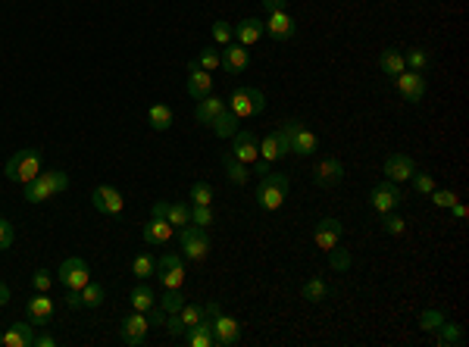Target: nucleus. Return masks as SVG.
<instances>
[{
	"label": "nucleus",
	"instance_id": "f257e3e1",
	"mask_svg": "<svg viewBox=\"0 0 469 347\" xmlns=\"http://www.w3.org/2000/svg\"><path fill=\"white\" fill-rule=\"evenodd\" d=\"M26 188V200L28 203H44L50 200L54 194H63L66 188H69V176H66L63 169H47V172H38Z\"/></svg>",
	"mask_w": 469,
	"mask_h": 347
},
{
	"label": "nucleus",
	"instance_id": "f03ea898",
	"mask_svg": "<svg viewBox=\"0 0 469 347\" xmlns=\"http://www.w3.org/2000/svg\"><path fill=\"white\" fill-rule=\"evenodd\" d=\"M288 198V176H282V172H266V176H260V185L254 188V200L260 210H278Z\"/></svg>",
	"mask_w": 469,
	"mask_h": 347
},
{
	"label": "nucleus",
	"instance_id": "7ed1b4c3",
	"mask_svg": "<svg viewBox=\"0 0 469 347\" xmlns=\"http://www.w3.org/2000/svg\"><path fill=\"white\" fill-rule=\"evenodd\" d=\"M6 178L10 182H19V185H28L32 178L41 172V150L38 147H26V150H16V154L6 160L4 166Z\"/></svg>",
	"mask_w": 469,
	"mask_h": 347
},
{
	"label": "nucleus",
	"instance_id": "20e7f679",
	"mask_svg": "<svg viewBox=\"0 0 469 347\" xmlns=\"http://www.w3.org/2000/svg\"><path fill=\"white\" fill-rule=\"evenodd\" d=\"M282 135L288 138V154L298 157H313L320 150V138H316L310 128L300 123V119H285L282 123Z\"/></svg>",
	"mask_w": 469,
	"mask_h": 347
},
{
	"label": "nucleus",
	"instance_id": "39448f33",
	"mask_svg": "<svg viewBox=\"0 0 469 347\" xmlns=\"http://www.w3.org/2000/svg\"><path fill=\"white\" fill-rule=\"evenodd\" d=\"M229 110L234 113L238 119H251V116H260L266 110V97H263L260 88H234L229 101Z\"/></svg>",
	"mask_w": 469,
	"mask_h": 347
},
{
	"label": "nucleus",
	"instance_id": "423d86ee",
	"mask_svg": "<svg viewBox=\"0 0 469 347\" xmlns=\"http://www.w3.org/2000/svg\"><path fill=\"white\" fill-rule=\"evenodd\" d=\"M179 241H181V256H185V260L203 263L210 256V238H207V229H200V225L188 222L185 229L179 232Z\"/></svg>",
	"mask_w": 469,
	"mask_h": 347
},
{
	"label": "nucleus",
	"instance_id": "0eeeda50",
	"mask_svg": "<svg viewBox=\"0 0 469 347\" xmlns=\"http://www.w3.org/2000/svg\"><path fill=\"white\" fill-rule=\"evenodd\" d=\"M57 282L66 285V291H81L91 282V269L81 256H69L63 260V266L57 269Z\"/></svg>",
	"mask_w": 469,
	"mask_h": 347
},
{
	"label": "nucleus",
	"instance_id": "6e6552de",
	"mask_svg": "<svg viewBox=\"0 0 469 347\" xmlns=\"http://www.w3.org/2000/svg\"><path fill=\"white\" fill-rule=\"evenodd\" d=\"M157 278H160L163 288H181L185 285V256L179 254H163L157 260Z\"/></svg>",
	"mask_w": 469,
	"mask_h": 347
},
{
	"label": "nucleus",
	"instance_id": "1a4fd4ad",
	"mask_svg": "<svg viewBox=\"0 0 469 347\" xmlns=\"http://www.w3.org/2000/svg\"><path fill=\"white\" fill-rule=\"evenodd\" d=\"M147 331H150V319L147 313H138L132 310L123 319V329H119V335H123V341L128 347H145L147 344Z\"/></svg>",
	"mask_w": 469,
	"mask_h": 347
},
{
	"label": "nucleus",
	"instance_id": "9d476101",
	"mask_svg": "<svg viewBox=\"0 0 469 347\" xmlns=\"http://www.w3.org/2000/svg\"><path fill=\"white\" fill-rule=\"evenodd\" d=\"M400 200H404V194H400V188L395 185V182H379L373 188V194H369V207L375 210V213H391L395 207H400Z\"/></svg>",
	"mask_w": 469,
	"mask_h": 347
},
{
	"label": "nucleus",
	"instance_id": "9b49d317",
	"mask_svg": "<svg viewBox=\"0 0 469 347\" xmlns=\"http://www.w3.org/2000/svg\"><path fill=\"white\" fill-rule=\"evenodd\" d=\"M91 203H94L97 213H107V216H119L125 210V198L113 185H97L91 191Z\"/></svg>",
	"mask_w": 469,
	"mask_h": 347
},
{
	"label": "nucleus",
	"instance_id": "f8f14e48",
	"mask_svg": "<svg viewBox=\"0 0 469 347\" xmlns=\"http://www.w3.org/2000/svg\"><path fill=\"white\" fill-rule=\"evenodd\" d=\"M395 88L400 94H404V101L410 103H419L422 97H426V75L422 72H413V69H404L400 75H395Z\"/></svg>",
	"mask_w": 469,
	"mask_h": 347
},
{
	"label": "nucleus",
	"instance_id": "ddd939ff",
	"mask_svg": "<svg viewBox=\"0 0 469 347\" xmlns=\"http://www.w3.org/2000/svg\"><path fill=\"white\" fill-rule=\"evenodd\" d=\"M54 300H50V294L47 291H38L35 297H28V304H26V313H28V322H32L35 329H41V326H50V319H54Z\"/></svg>",
	"mask_w": 469,
	"mask_h": 347
},
{
	"label": "nucleus",
	"instance_id": "4468645a",
	"mask_svg": "<svg viewBox=\"0 0 469 347\" xmlns=\"http://www.w3.org/2000/svg\"><path fill=\"white\" fill-rule=\"evenodd\" d=\"M213 338H216V347H232L241 341V322L234 316H225V313H216L213 319Z\"/></svg>",
	"mask_w": 469,
	"mask_h": 347
},
{
	"label": "nucleus",
	"instance_id": "2eb2a0df",
	"mask_svg": "<svg viewBox=\"0 0 469 347\" xmlns=\"http://www.w3.org/2000/svg\"><path fill=\"white\" fill-rule=\"evenodd\" d=\"M263 28H266V35L272 41H288L298 32V19L291 16L288 10H278V13H269V19L263 22Z\"/></svg>",
	"mask_w": 469,
	"mask_h": 347
},
{
	"label": "nucleus",
	"instance_id": "dca6fc26",
	"mask_svg": "<svg viewBox=\"0 0 469 347\" xmlns=\"http://www.w3.org/2000/svg\"><path fill=\"white\" fill-rule=\"evenodd\" d=\"M232 157L241 163H256L260 160V138H256V132H234V144H232Z\"/></svg>",
	"mask_w": 469,
	"mask_h": 347
},
{
	"label": "nucleus",
	"instance_id": "f3484780",
	"mask_svg": "<svg viewBox=\"0 0 469 347\" xmlns=\"http://www.w3.org/2000/svg\"><path fill=\"white\" fill-rule=\"evenodd\" d=\"M344 178V166L341 160H335V157H325L313 166V185L316 188H335L338 182Z\"/></svg>",
	"mask_w": 469,
	"mask_h": 347
},
{
	"label": "nucleus",
	"instance_id": "a211bd4d",
	"mask_svg": "<svg viewBox=\"0 0 469 347\" xmlns=\"http://www.w3.org/2000/svg\"><path fill=\"white\" fill-rule=\"evenodd\" d=\"M382 172H385V178H388V182L404 185V182H410V176L416 172V163L407 154H391L388 160H385Z\"/></svg>",
	"mask_w": 469,
	"mask_h": 347
},
{
	"label": "nucleus",
	"instance_id": "6ab92c4d",
	"mask_svg": "<svg viewBox=\"0 0 469 347\" xmlns=\"http://www.w3.org/2000/svg\"><path fill=\"white\" fill-rule=\"evenodd\" d=\"M344 238V225L338 222V220H320V225H316V232H313V241H316V247L320 251L329 254L332 247H338V241Z\"/></svg>",
	"mask_w": 469,
	"mask_h": 347
},
{
	"label": "nucleus",
	"instance_id": "aec40b11",
	"mask_svg": "<svg viewBox=\"0 0 469 347\" xmlns=\"http://www.w3.org/2000/svg\"><path fill=\"white\" fill-rule=\"evenodd\" d=\"M285 157H288V138L282 135V128H278V132L263 135V138H260V160L278 163V160H285Z\"/></svg>",
	"mask_w": 469,
	"mask_h": 347
},
{
	"label": "nucleus",
	"instance_id": "412c9836",
	"mask_svg": "<svg viewBox=\"0 0 469 347\" xmlns=\"http://www.w3.org/2000/svg\"><path fill=\"white\" fill-rule=\"evenodd\" d=\"M188 94L194 97V101H200V97H207L210 91H213V75H210L207 69H200L198 63H188Z\"/></svg>",
	"mask_w": 469,
	"mask_h": 347
},
{
	"label": "nucleus",
	"instance_id": "4be33fe9",
	"mask_svg": "<svg viewBox=\"0 0 469 347\" xmlns=\"http://www.w3.org/2000/svg\"><path fill=\"white\" fill-rule=\"evenodd\" d=\"M222 66H225V72H232V75H241L247 69V66H251V54H247V47H241L238 41L234 44H225V50L222 54Z\"/></svg>",
	"mask_w": 469,
	"mask_h": 347
},
{
	"label": "nucleus",
	"instance_id": "5701e85b",
	"mask_svg": "<svg viewBox=\"0 0 469 347\" xmlns=\"http://www.w3.org/2000/svg\"><path fill=\"white\" fill-rule=\"evenodd\" d=\"M172 235H176V229H172L163 216H150V222L145 225V241H147V244H154V247L169 244Z\"/></svg>",
	"mask_w": 469,
	"mask_h": 347
},
{
	"label": "nucleus",
	"instance_id": "b1692460",
	"mask_svg": "<svg viewBox=\"0 0 469 347\" xmlns=\"http://www.w3.org/2000/svg\"><path fill=\"white\" fill-rule=\"evenodd\" d=\"M232 32H234V41H238L241 47H251V44H256L263 35H266V28H263V22H260V19H254V16H251V19H241L238 25L232 28Z\"/></svg>",
	"mask_w": 469,
	"mask_h": 347
},
{
	"label": "nucleus",
	"instance_id": "393cba45",
	"mask_svg": "<svg viewBox=\"0 0 469 347\" xmlns=\"http://www.w3.org/2000/svg\"><path fill=\"white\" fill-rule=\"evenodd\" d=\"M229 103H225V97H213V94H207V97H200L198 101V110H194V119H198L200 125H213V119L222 113Z\"/></svg>",
	"mask_w": 469,
	"mask_h": 347
},
{
	"label": "nucleus",
	"instance_id": "a878e982",
	"mask_svg": "<svg viewBox=\"0 0 469 347\" xmlns=\"http://www.w3.org/2000/svg\"><path fill=\"white\" fill-rule=\"evenodd\" d=\"M4 347H35V326L13 322V326L4 331Z\"/></svg>",
	"mask_w": 469,
	"mask_h": 347
},
{
	"label": "nucleus",
	"instance_id": "bb28decb",
	"mask_svg": "<svg viewBox=\"0 0 469 347\" xmlns=\"http://www.w3.org/2000/svg\"><path fill=\"white\" fill-rule=\"evenodd\" d=\"M128 304H132V310H138V313H150L157 307V294L147 282H138L132 288V294H128Z\"/></svg>",
	"mask_w": 469,
	"mask_h": 347
},
{
	"label": "nucleus",
	"instance_id": "cd10ccee",
	"mask_svg": "<svg viewBox=\"0 0 469 347\" xmlns=\"http://www.w3.org/2000/svg\"><path fill=\"white\" fill-rule=\"evenodd\" d=\"M185 344H188V347H216L213 322H210V319H200L194 329H188V331H185Z\"/></svg>",
	"mask_w": 469,
	"mask_h": 347
},
{
	"label": "nucleus",
	"instance_id": "c85d7f7f",
	"mask_svg": "<svg viewBox=\"0 0 469 347\" xmlns=\"http://www.w3.org/2000/svg\"><path fill=\"white\" fill-rule=\"evenodd\" d=\"M222 169H225V176H229L232 185H244L247 176H251V166L241 163V160H234L232 150H225V154H222Z\"/></svg>",
	"mask_w": 469,
	"mask_h": 347
},
{
	"label": "nucleus",
	"instance_id": "c756f323",
	"mask_svg": "<svg viewBox=\"0 0 469 347\" xmlns=\"http://www.w3.org/2000/svg\"><path fill=\"white\" fill-rule=\"evenodd\" d=\"M147 123L154 132H166V128L176 123V113H172V107H166V103H154L147 110Z\"/></svg>",
	"mask_w": 469,
	"mask_h": 347
},
{
	"label": "nucleus",
	"instance_id": "7c9ffc66",
	"mask_svg": "<svg viewBox=\"0 0 469 347\" xmlns=\"http://www.w3.org/2000/svg\"><path fill=\"white\" fill-rule=\"evenodd\" d=\"M379 69H382L385 75H391V79H395V75H400V72L407 69L404 54H400V50H395V47H385L382 57H379Z\"/></svg>",
	"mask_w": 469,
	"mask_h": 347
},
{
	"label": "nucleus",
	"instance_id": "2f4dec72",
	"mask_svg": "<svg viewBox=\"0 0 469 347\" xmlns=\"http://www.w3.org/2000/svg\"><path fill=\"white\" fill-rule=\"evenodd\" d=\"M163 220L169 222L172 229H185V225L191 222V207H185V203H166Z\"/></svg>",
	"mask_w": 469,
	"mask_h": 347
},
{
	"label": "nucleus",
	"instance_id": "473e14b6",
	"mask_svg": "<svg viewBox=\"0 0 469 347\" xmlns=\"http://www.w3.org/2000/svg\"><path fill=\"white\" fill-rule=\"evenodd\" d=\"M238 123H241V119L234 116L229 107H225V110L213 119V132L219 135V138H234V132H238Z\"/></svg>",
	"mask_w": 469,
	"mask_h": 347
},
{
	"label": "nucleus",
	"instance_id": "72a5a7b5",
	"mask_svg": "<svg viewBox=\"0 0 469 347\" xmlns=\"http://www.w3.org/2000/svg\"><path fill=\"white\" fill-rule=\"evenodd\" d=\"M132 275L138 278V282H147L150 275H157V260L150 254H138L132 260Z\"/></svg>",
	"mask_w": 469,
	"mask_h": 347
},
{
	"label": "nucleus",
	"instance_id": "f704fd0d",
	"mask_svg": "<svg viewBox=\"0 0 469 347\" xmlns=\"http://www.w3.org/2000/svg\"><path fill=\"white\" fill-rule=\"evenodd\" d=\"M300 294H304V300H310V304H322V300L329 297V285H325L322 278H307Z\"/></svg>",
	"mask_w": 469,
	"mask_h": 347
},
{
	"label": "nucleus",
	"instance_id": "c9c22d12",
	"mask_svg": "<svg viewBox=\"0 0 469 347\" xmlns=\"http://www.w3.org/2000/svg\"><path fill=\"white\" fill-rule=\"evenodd\" d=\"M435 331H438V335H435V344H453V347L463 344V331H460V326H453V322H448V319H444Z\"/></svg>",
	"mask_w": 469,
	"mask_h": 347
},
{
	"label": "nucleus",
	"instance_id": "e433bc0d",
	"mask_svg": "<svg viewBox=\"0 0 469 347\" xmlns=\"http://www.w3.org/2000/svg\"><path fill=\"white\" fill-rule=\"evenodd\" d=\"M179 319H181V326H185V331H188V329L198 326L200 319H207V310H203L200 304H188V300H185V307L179 310Z\"/></svg>",
	"mask_w": 469,
	"mask_h": 347
},
{
	"label": "nucleus",
	"instance_id": "4c0bfd02",
	"mask_svg": "<svg viewBox=\"0 0 469 347\" xmlns=\"http://www.w3.org/2000/svg\"><path fill=\"white\" fill-rule=\"evenodd\" d=\"M157 307L166 313H179L185 307V294H181V288H166V294L157 300Z\"/></svg>",
	"mask_w": 469,
	"mask_h": 347
},
{
	"label": "nucleus",
	"instance_id": "58836bf2",
	"mask_svg": "<svg viewBox=\"0 0 469 347\" xmlns=\"http://www.w3.org/2000/svg\"><path fill=\"white\" fill-rule=\"evenodd\" d=\"M103 300H107V291H103L97 282H88L85 288H81V307H101Z\"/></svg>",
	"mask_w": 469,
	"mask_h": 347
},
{
	"label": "nucleus",
	"instance_id": "ea45409f",
	"mask_svg": "<svg viewBox=\"0 0 469 347\" xmlns=\"http://www.w3.org/2000/svg\"><path fill=\"white\" fill-rule=\"evenodd\" d=\"M404 63H407V69H413V72H426L429 69V50H422V47L407 50Z\"/></svg>",
	"mask_w": 469,
	"mask_h": 347
},
{
	"label": "nucleus",
	"instance_id": "a19ab883",
	"mask_svg": "<svg viewBox=\"0 0 469 347\" xmlns=\"http://www.w3.org/2000/svg\"><path fill=\"white\" fill-rule=\"evenodd\" d=\"M194 63H198L200 69H207V72H216L219 66H222V57H219V50H216V47H203V50H200V57L194 59Z\"/></svg>",
	"mask_w": 469,
	"mask_h": 347
},
{
	"label": "nucleus",
	"instance_id": "79ce46f5",
	"mask_svg": "<svg viewBox=\"0 0 469 347\" xmlns=\"http://www.w3.org/2000/svg\"><path fill=\"white\" fill-rule=\"evenodd\" d=\"M351 263H354L351 251H341V247H332V251H329V266L335 269V273H344V269H351Z\"/></svg>",
	"mask_w": 469,
	"mask_h": 347
},
{
	"label": "nucleus",
	"instance_id": "37998d69",
	"mask_svg": "<svg viewBox=\"0 0 469 347\" xmlns=\"http://www.w3.org/2000/svg\"><path fill=\"white\" fill-rule=\"evenodd\" d=\"M410 182H413V191H416V194H426V198L438 188V185H435V178L429 176V172H419V169H416L413 176H410Z\"/></svg>",
	"mask_w": 469,
	"mask_h": 347
},
{
	"label": "nucleus",
	"instance_id": "c03bdc74",
	"mask_svg": "<svg viewBox=\"0 0 469 347\" xmlns=\"http://www.w3.org/2000/svg\"><path fill=\"white\" fill-rule=\"evenodd\" d=\"M213 210L210 207H203V203H194L191 207V225H200V229H210V225H213Z\"/></svg>",
	"mask_w": 469,
	"mask_h": 347
},
{
	"label": "nucleus",
	"instance_id": "a18cd8bd",
	"mask_svg": "<svg viewBox=\"0 0 469 347\" xmlns=\"http://www.w3.org/2000/svg\"><path fill=\"white\" fill-rule=\"evenodd\" d=\"M191 200L194 203H203V207H210V203H213V188H210L207 182H194L191 185Z\"/></svg>",
	"mask_w": 469,
	"mask_h": 347
},
{
	"label": "nucleus",
	"instance_id": "49530a36",
	"mask_svg": "<svg viewBox=\"0 0 469 347\" xmlns=\"http://www.w3.org/2000/svg\"><path fill=\"white\" fill-rule=\"evenodd\" d=\"M232 38H234V32H232V25L229 22H213V41L219 44V47H225V44H232Z\"/></svg>",
	"mask_w": 469,
	"mask_h": 347
},
{
	"label": "nucleus",
	"instance_id": "de8ad7c7",
	"mask_svg": "<svg viewBox=\"0 0 469 347\" xmlns=\"http://www.w3.org/2000/svg\"><path fill=\"white\" fill-rule=\"evenodd\" d=\"M57 282V275H50V269H35L32 275V288L35 291H50V285Z\"/></svg>",
	"mask_w": 469,
	"mask_h": 347
},
{
	"label": "nucleus",
	"instance_id": "09e8293b",
	"mask_svg": "<svg viewBox=\"0 0 469 347\" xmlns=\"http://www.w3.org/2000/svg\"><path fill=\"white\" fill-rule=\"evenodd\" d=\"M382 232H385V235H404V232H407V222L400 220V216H391V213H385Z\"/></svg>",
	"mask_w": 469,
	"mask_h": 347
},
{
	"label": "nucleus",
	"instance_id": "8fccbe9b",
	"mask_svg": "<svg viewBox=\"0 0 469 347\" xmlns=\"http://www.w3.org/2000/svg\"><path fill=\"white\" fill-rule=\"evenodd\" d=\"M429 198H432L435 207H444V210H451L453 203H457V194H453V191H444V188H435Z\"/></svg>",
	"mask_w": 469,
	"mask_h": 347
},
{
	"label": "nucleus",
	"instance_id": "3c124183",
	"mask_svg": "<svg viewBox=\"0 0 469 347\" xmlns=\"http://www.w3.org/2000/svg\"><path fill=\"white\" fill-rule=\"evenodd\" d=\"M419 322H422V329H426V331H435L444 322V316L438 313V310H426V313L419 316Z\"/></svg>",
	"mask_w": 469,
	"mask_h": 347
},
{
	"label": "nucleus",
	"instance_id": "603ef678",
	"mask_svg": "<svg viewBox=\"0 0 469 347\" xmlns=\"http://www.w3.org/2000/svg\"><path fill=\"white\" fill-rule=\"evenodd\" d=\"M10 244H13V225L0 216V251H6Z\"/></svg>",
	"mask_w": 469,
	"mask_h": 347
},
{
	"label": "nucleus",
	"instance_id": "864d4df0",
	"mask_svg": "<svg viewBox=\"0 0 469 347\" xmlns=\"http://www.w3.org/2000/svg\"><path fill=\"white\" fill-rule=\"evenodd\" d=\"M35 347H57V338L50 335V331H44V335H35Z\"/></svg>",
	"mask_w": 469,
	"mask_h": 347
},
{
	"label": "nucleus",
	"instance_id": "5fc2aeb1",
	"mask_svg": "<svg viewBox=\"0 0 469 347\" xmlns=\"http://www.w3.org/2000/svg\"><path fill=\"white\" fill-rule=\"evenodd\" d=\"M66 307H69V310H81V291H69V294H66Z\"/></svg>",
	"mask_w": 469,
	"mask_h": 347
},
{
	"label": "nucleus",
	"instance_id": "6e6d98bb",
	"mask_svg": "<svg viewBox=\"0 0 469 347\" xmlns=\"http://www.w3.org/2000/svg\"><path fill=\"white\" fill-rule=\"evenodd\" d=\"M263 6H266L269 13H278V10H285V6H288V0H260Z\"/></svg>",
	"mask_w": 469,
	"mask_h": 347
},
{
	"label": "nucleus",
	"instance_id": "4d7b16f0",
	"mask_svg": "<svg viewBox=\"0 0 469 347\" xmlns=\"http://www.w3.org/2000/svg\"><path fill=\"white\" fill-rule=\"evenodd\" d=\"M147 319H150V326H163V322H166V310H157V307H154V310L147 313Z\"/></svg>",
	"mask_w": 469,
	"mask_h": 347
},
{
	"label": "nucleus",
	"instance_id": "13d9d810",
	"mask_svg": "<svg viewBox=\"0 0 469 347\" xmlns=\"http://www.w3.org/2000/svg\"><path fill=\"white\" fill-rule=\"evenodd\" d=\"M451 210H453V220H460V222H463V220H466V207H463V203H460V200H457V203H453V207H451Z\"/></svg>",
	"mask_w": 469,
	"mask_h": 347
},
{
	"label": "nucleus",
	"instance_id": "bf43d9fd",
	"mask_svg": "<svg viewBox=\"0 0 469 347\" xmlns=\"http://www.w3.org/2000/svg\"><path fill=\"white\" fill-rule=\"evenodd\" d=\"M251 166H254V172H256V176H266L272 163H266V160H256V163H251Z\"/></svg>",
	"mask_w": 469,
	"mask_h": 347
},
{
	"label": "nucleus",
	"instance_id": "052dcab7",
	"mask_svg": "<svg viewBox=\"0 0 469 347\" xmlns=\"http://www.w3.org/2000/svg\"><path fill=\"white\" fill-rule=\"evenodd\" d=\"M6 304H10V288L0 282V307H6Z\"/></svg>",
	"mask_w": 469,
	"mask_h": 347
},
{
	"label": "nucleus",
	"instance_id": "680f3d73",
	"mask_svg": "<svg viewBox=\"0 0 469 347\" xmlns=\"http://www.w3.org/2000/svg\"><path fill=\"white\" fill-rule=\"evenodd\" d=\"M0 347H4V331H0Z\"/></svg>",
	"mask_w": 469,
	"mask_h": 347
}]
</instances>
